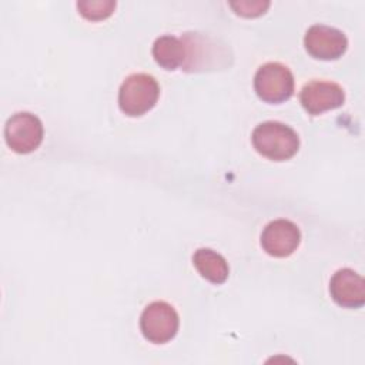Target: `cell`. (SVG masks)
Wrapping results in <instances>:
<instances>
[{
	"label": "cell",
	"instance_id": "cell-1",
	"mask_svg": "<svg viewBox=\"0 0 365 365\" xmlns=\"http://www.w3.org/2000/svg\"><path fill=\"white\" fill-rule=\"evenodd\" d=\"M254 148L274 161H285L294 157L299 148L298 134L279 121H265L257 125L251 135Z\"/></svg>",
	"mask_w": 365,
	"mask_h": 365
},
{
	"label": "cell",
	"instance_id": "cell-2",
	"mask_svg": "<svg viewBox=\"0 0 365 365\" xmlns=\"http://www.w3.org/2000/svg\"><path fill=\"white\" fill-rule=\"evenodd\" d=\"M160 96V87L153 76L137 73L128 76L118 91L120 110L130 117H140L150 111Z\"/></svg>",
	"mask_w": 365,
	"mask_h": 365
},
{
	"label": "cell",
	"instance_id": "cell-3",
	"mask_svg": "<svg viewBox=\"0 0 365 365\" xmlns=\"http://www.w3.org/2000/svg\"><path fill=\"white\" fill-rule=\"evenodd\" d=\"M254 90L265 103H282L294 93V76L281 63H267L254 76Z\"/></svg>",
	"mask_w": 365,
	"mask_h": 365
},
{
	"label": "cell",
	"instance_id": "cell-4",
	"mask_svg": "<svg viewBox=\"0 0 365 365\" xmlns=\"http://www.w3.org/2000/svg\"><path fill=\"white\" fill-rule=\"evenodd\" d=\"M180 319L173 305L155 301L147 305L140 318V328L144 338L153 344L171 341L178 331Z\"/></svg>",
	"mask_w": 365,
	"mask_h": 365
},
{
	"label": "cell",
	"instance_id": "cell-5",
	"mask_svg": "<svg viewBox=\"0 0 365 365\" xmlns=\"http://www.w3.org/2000/svg\"><path fill=\"white\" fill-rule=\"evenodd\" d=\"M43 134L44 131L40 118L26 111L11 115L4 127L7 145L19 154L34 151L41 144Z\"/></svg>",
	"mask_w": 365,
	"mask_h": 365
},
{
	"label": "cell",
	"instance_id": "cell-6",
	"mask_svg": "<svg viewBox=\"0 0 365 365\" xmlns=\"http://www.w3.org/2000/svg\"><path fill=\"white\" fill-rule=\"evenodd\" d=\"M304 46L314 58L336 60L346 51L348 38L335 27L314 24L305 33Z\"/></svg>",
	"mask_w": 365,
	"mask_h": 365
},
{
	"label": "cell",
	"instance_id": "cell-7",
	"mask_svg": "<svg viewBox=\"0 0 365 365\" xmlns=\"http://www.w3.org/2000/svg\"><path fill=\"white\" fill-rule=\"evenodd\" d=\"M181 40L185 44V61L182 64V70L185 71H205L208 68H214L221 66L215 57L217 56H227L222 51L221 46L205 37L200 33H185Z\"/></svg>",
	"mask_w": 365,
	"mask_h": 365
},
{
	"label": "cell",
	"instance_id": "cell-8",
	"mask_svg": "<svg viewBox=\"0 0 365 365\" xmlns=\"http://www.w3.org/2000/svg\"><path fill=\"white\" fill-rule=\"evenodd\" d=\"M299 100L308 114L319 115L325 111L341 107L345 101V93L336 83L314 80L302 87Z\"/></svg>",
	"mask_w": 365,
	"mask_h": 365
},
{
	"label": "cell",
	"instance_id": "cell-9",
	"mask_svg": "<svg viewBox=\"0 0 365 365\" xmlns=\"http://www.w3.org/2000/svg\"><path fill=\"white\" fill-rule=\"evenodd\" d=\"M299 241V228L289 220L271 221L261 234V247L268 255L277 258L291 255L298 248Z\"/></svg>",
	"mask_w": 365,
	"mask_h": 365
},
{
	"label": "cell",
	"instance_id": "cell-10",
	"mask_svg": "<svg viewBox=\"0 0 365 365\" xmlns=\"http://www.w3.org/2000/svg\"><path fill=\"white\" fill-rule=\"evenodd\" d=\"M332 299L344 308H361L365 304L364 278L354 269H338L329 281Z\"/></svg>",
	"mask_w": 365,
	"mask_h": 365
},
{
	"label": "cell",
	"instance_id": "cell-11",
	"mask_svg": "<svg viewBox=\"0 0 365 365\" xmlns=\"http://www.w3.org/2000/svg\"><path fill=\"white\" fill-rule=\"evenodd\" d=\"M192 264L202 278L211 284H224L228 278L230 268L225 258L214 250L198 248L192 255Z\"/></svg>",
	"mask_w": 365,
	"mask_h": 365
},
{
	"label": "cell",
	"instance_id": "cell-12",
	"mask_svg": "<svg viewBox=\"0 0 365 365\" xmlns=\"http://www.w3.org/2000/svg\"><path fill=\"white\" fill-rule=\"evenodd\" d=\"M153 57L165 70H177L185 61V44L175 36H161L154 41Z\"/></svg>",
	"mask_w": 365,
	"mask_h": 365
},
{
	"label": "cell",
	"instance_id": "cell-13",
	"mask_svg": "<svg viewBox=\"0 0 365 365\" xmlns=\"http://www.w3.org/2000/svg\"><path fill=\"white\" fill-rule=\"evenodd\" d=\"M78 13L91 21H98L110 17L115 9L113 0H83L77 3Z\"/></svg>",
	"mask_w": 365,
	"mask_h": 365
},
{
	"label": "cell",
	"instance_id": "cell-14",
	"mask_svg": "<svg viewBox=\"0 0 365 365\" xmlns=\"http://www.w3.org/2000/svg\"><path fill=\"white\" fill-rule=\"evenodd\" d=\"M269 1H261V0H238L231 1L230 6L235 11V14L242 17H258L267 11L269 7Z\"/></svg>",
	"mask_w": 365,
	"mask_h": 365
}]
</instances>
